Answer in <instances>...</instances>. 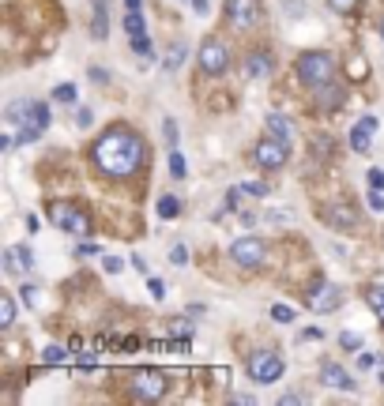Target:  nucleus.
Here are the masks:
<instances>
[{
  "mask_svg": "<svg viewBox=\"0 0 384 406\" xmlns=\"http://www.w3.org/2000/svg\"><path fill=\"white\" fill-rule=\"evenodd\" d=\"M121 267H125V264H121V256H105V260H102V271H105V274H117Z\"/></svg>",
  "mask_w": 384,
  "mask_h": 406,
  "instance_id": "obj_34",
  "label": "nucleus"
},
{
  "mask_svg": "<svg viewBox=\"0 0 384 406\" xmlns=\"http://www.w3.org/2000/svg\"><path fill=\"white\" fill-rule=\"evenodd\" d=\"M16 143H19V139H11V136H0V151H11V147H16Z\"/></svg>",
  "mask_w": 384,
  "mask_h": 406,
  "instance_id": "obj_50",
  "label": "nucleus"
},
{
  "mask_svg": "<svg viewBox=\"0 0 384 406\" xmlns=\"http://www.w3.org/2000/svg\"><path fill=\"white\" fill-rule=\"evenodd\" d=\"M140 4L143 0H125V11H140Z\"/></svg>",
  "mask_w": 384,
  "mask_h": 406,
  "instance_id": "obj_52",
  "label": "nucleus"
},
{
  "mask_svg": "<svg viewBox=\"0 0 384 406\" xmlns=\"http://www.w3.org/2000/svg\"><path fill=\"white\" fill-rule=\"evenodd\" d=\"M90 80H95V83H110V72H105V68H90Z\"/></svg>",
  "mask_w": 384,
  "mask_h": 406,
  "instance_id": "obj_45",
  "label": "nucleus"
},
{
  "mask_svg": "<svg viewBox=\"0 0 384 406\" xmlns=\"http://www.w3.org/2000/svg\"><path fill=\"white\" fill-rule=\"evenodd\" d=\"M321 380H324L328 388H339V391H358L354 376L343 369V365H336V361H324V365H321Z\"/></svg>",
  "mask_w": 384,
  "mask_h": 406,
  "instance_id": "obj_15",
  "label": "nucleus"
},
{
  "mask_svg": "<svg viewBox=\"0 0 384 406\" xmlns=\"http://www.w3.org/2000/svg\"><path fill=\"white\" fill-rule=\"evenodd\" d=\"M298 402H306V395H298V391H286L283 395V406H298Z\"/></svg>",
  "mask_w": 384,
  "mask_h": 406,
  "instance_id": "obj_44",
  "label": "nucleus"
},
{
  "mask_svg": "<svg viewBox=\"0 0 384 406\" xmlns=\"http://www.w3.org/2000/svg\"><path fill=\"white\" fill-rule=\"evenodd\" d=\"M170 331H174V335H185V338H189V335H192V324H189V320H181V316H177V320H174V324H170Z\"/></svg>",
  "mask_w": 384,
  "mask_h": 406,
  "instance_id": "obj_36",
  "label": "nucleus"
},
{
  "mask_svg": "<svg viewBox=\"0 0 384 406\" xmlns=\"http://www.w3.org/2000/svg\"><path fill=\"white\" fill-rule=\"evenodd\" d=\"M339 343L347 346V350H362V338L354 335V331H343V335H339Z\"/></svg>",
  "mask_w": 384,
  "mask_h": 406,
  "instance_id": "obj_35",
  "label": "nucleus"
},
{
  "mask_svg": "<svg viewBox=\"0 0 384 406\" xmlns=\"http://www.w3.org/2000/svg\"><path fill=\"white\" fill-rule=\"evenodd\" d=\"M373 132H377V117H362L358 124L351 128V147L358 151V154H369V147H373Z\"/></svg>",
  "mask_w": 384,
  "mask_h": 406,
  "instance_id": "obj_13",
  "label": "nucleus"
},
{
  "mask_svg": "<svg viewBox=\"0 0 384 406\" xmlns=\"http://www.w3.org/2000/svg\"><path fill=\"white\" fill-rule=\"evenodd\" d=\"M230 402H242V406H249V402H253V395H242V391H234V395H230Z\"/></svg>",
  "mask_w": 384,
  "mask_h": 406,
  "instance_id": "obj_49",
  "label": "nucleus"
},
{
  "mask_svg": "<svg viewBox=\"0 0 384 406\" xmlns=\"http://www.w3.org/2000/svg\"><path fill=\"white\" fill-rule=\"evenodd\" d=\"M147 294H151L155 301H162V297H166V282H162V279H151V274H147Z\"/></svg>",
  "mask_w": 384,
  "mask_h": 406,
  "instance_id": "obj_33",
  "label": "nucleus"
},
{
  "mask_svg": "<svg viewBox=\"0 0 384 406\" xmlns=\"http://www.w3.org/2000/svg\"><path fill=\"white\" fill-rule=\"evenodd\" d=\"M185 173H189V162H185V154L174 147V151H170V177H185Z\"/></svg>",
  "mask_w": 384,
  "mask_h": 406,
  "instance_id": "obj_26",
  "label": "nucleus"
},
{
  "mask_svg": "<svg viewBox=\"0 0 384 406\" xmlns=\"http://www.w3.org/2000/svg\"><path fill=\"white\" fill-rule=\"evenodd\" d=\"M283 358L279 353H271V350H256V353H249V361H245V373L256 380V384H275V380L283 376Z\"/></svg>",
  "mask_w": 384,
  "mask_h": 406,
  "instance_id": "obj_6",
  "label": "nucleus"
},
{
  "mask_svg": "<svg viewBox=\"0 0 384 406\" xmlns=\"http://www.w3.org/2000/svg\"><path fill=\"white\" fill-rule=\"evenodd\" d=\"M192 8L200 11V16H207V0H192Z\"/></svg>",
  "mask_w": 384,
  "mask_h": 406,
  "instance_id": "obj_51",
  "label": "nucleus"
},
{
  "mask_svg": "<svg viewBox=\"0 0 384 406\" xmlns=\"http://www.w3.org/2000/svg\"><path fill=\"white\" fill-rule=\"evenodd\" d=\"M294 68H298V80L306 83L309 90H321L324 83L336 80V57L324 53V49H309V53H301Z\"/></svg>",
  "mask_w": 384,
  "mask_h": 406,
  "instance_id": "obj_2",
  "label": "nucleus"
},
{
  "mask_svg": "<svg viewBox=\"0 0 384 406\" xmlns=\"http://www.w3.org/2000/svg\"><path fill=\"white\" fill-rule=\"evenodd\" d=\"M170 264H174V267H185V264H189V248H185V245H174V248H170Z\"/></svg>",
  "mask_w": 384,
  "mask_h": 406,
  "instance_id": "obj_31",
  "label": "nucleus"
},
{
  "mask_svg": "<svg viewBox=\"0 0 384 406\" xmlns=\"http://www.w3.org/2000/svg\"><path fill=\"white\" fill-rule=\"evenodd\" d=\"M53 102H76V87H72V83L53 87Z\"/></svg>",
  "mask_w": 384,
  "mask_h": 406,
  "instance_id": "obj_30",
  "label": "nucleus"
},
{
  "mask_svg": "<svg viewBox=\"0 0 384 406\" xmlns=\"http://www.w3.org/2000/svg\"><path fill=\"white\" fill-rule=\"evenodd\" d=\"M19 294H23V301H26V305H34V301H38V286H31V282H26Z\"/></svg>",
  "mask_w": 384,
  "mask_h": 406,
  "instance_id": "obj_42",
  "label": "nucleus"
},
{
  "mask_svg": "<svg viewBox=\"0 0 384 406\" xmlns=\"http://www.w3.org/2000/svg\"><path fill=\"white\" fill-rule=\"evenodd\" d=\"M245 196H268V185H256V181H249V185H242Z\"/></svg>",
  "mask_w": 384,
  "mask_h": 406,
  "instance_id": "obj_39",
  "label": "nucleus"
},
{
  "mask_svg": "<svg viewBox=\"0 0 384 406\" xmlns=\"http://www.w3.org/2000/svg\"><path fill=\"white\" fill-rule=\"evenodd\" d=\"M125 31H128V38L147 34V23H143V16H140V11H125Z\"/></svg>",
  "mask_w": 384,
  "mask_h": 406,
  "instance_id": "obj_24",
  "label": "nucleus"
},
{
  "mask_svg": "<svg viewBox=\"0 0 384 406\" xmlns=\"http://www.w3.org/2000/svg\"><path fill=\"white\" fill-rule=\"evenodd\" d=\"M31 106H34V102H23V98L11 102V106H8V121H11V124H23L26 113H31Z\"/></svg>",
  "mask_w": 384,
  "mask_h": 406,
  "instance_id": "obj_25",
  "label": "nucleus"
},
{
  "mask_svg": "<svg viewBox=\"0 0 384 406\" xmlns=\"http://www.w3.org/2000/svg\"><path fill=\"white\" fill-rule=\"evenodd\" d=\"M260 0H227L222 4V19L230 23V27H253L260 23Z\"/></svg>",
  "mask_w": 384,
  "mask_h": 406,
  "instance_id": "obj_10",
  "label": "nucleus"
},
{
  "mask_svg": "<svg viewBox=\"0 0 384 406\" xmlns=\"http://www.w3.org/2000/svg\"><path fill=\"white\" fill-rule=\"evenodd\" d=\"M34 267V252L26 245H11L4 248V271L8 274H23V271H31Z\"/></svg>",
  "mask_w": 384,
  "mask_h": 406,
  "instance_id": "obj_14",
  "label": "nucleus"
},
{
  "mask_svg": "<svg viewBox=\"0 0 384 406\" xmlns=\"http://www.w3.org/2000/svg\"><path fill=\"white\" fill-rule=\"evenodd\" d=\"M365 301H369V309L377 312V320L384 324V286H380V282H377V286H369V290H365Z\"/></svg>",
  "mask_w": 384,
  "mask_h": 406,
  "instance_id": "obj_21",
  "label": "nucleus"
},
{
  "mask_svg": "<svg viewBox=\"0 0 384 406\" xmlns=\"http://www.w3.org/2000/svg\"><path fill=\"white\" fill-rule=\"evenodd\" d=\"M306 305L313 312H336L343 305V290L336 282H328L324 274H316V279L309 282V290H306Z\"/></svg>",
  "mask_w": 384,
  "mask_h": 406,
  "instance_id": "obj_5",
  "label": "nucleus"
},
{
  "mask_svg": "<svg viewBox=\"0 0 384 406\" xmlns=\"http://www.w3.org/2000/svg\"><path fill=\"white\" fill-rule=\"evenodd\" d=\"M46 128H49V106L46 102H34L31 113H26V121H23V128H19V143H38Z\"/></svg>",
  "mask_w": 384,
  "mask_h": 406,
  "instance_id": "obj_11",
  "label": "nucleus"
},
{
  "mask_svg": "<svg viewBox=\"0 0 384 406\" xmlns=\"http://www.w3.org/2000/svg\"><path fill=\"white\" fill-rule=\"evenodd\" d=\"M324 218L332 222V226H339V230H354V222H358V215H354L351 203H332L324 211Z\"/></svg>",
  "mask_w": 384,
  "mask_h": 406,
  "instance_id": "obj_17",
  "label": "nucleus"
},
{
  "mask_svg": "<svg viewBox=\"0 0 384 406\" xmlns=\"http://www.w3.org/2000/svg\"><path fill=\"white\" fill-rule=\"evenodd\" d=\"M185 60H189V46H185V42H174V46H170V53H166V68L177 72Z\"/></svg>",
  "mask_w": 384,
  "mask_h": 406,
  "instance_id": "obj_20",
  "label": "nucleus"
},
{
  "mask_svg": "<svg viewBox=\"0 0 384 406\" xmlns=\"http://www.w3.org/2000/svg\"><path fill=\"white\" fill-rule=\"evenodd\" d=\"M230 260L245 271H256V267H264V260H268V245H264V237H237L230 245Z\"/></svg>",
  "mask_w": 384,
  "mask_h": 406,
  "instance_id": "obj_7",
  "label": "nucleus"
},
{
  "mask_svg": "<svg viewBox=\"0 0 384 406\" xmlns=\"http://www.w3.org/2000/svg\"><path fill=\"white\" fill-rule=\"evenodd\" d=\"M369 211H384V196H380V188H373V192H369Z\"/></svg>",
  "mask_w": 384,
  "mask_h": 406,
  "instance_id": "obj_37",
  "label": "nucleus"
},
{
  "mask_svg": "<svg viewBox=\"0 0 384 406\" xmlns=\"http://www.w3.org/2000/svg\"><path fill=\"white\" fill-rule=\"evenodd\" d=\"M358 4H362V0H328V8L339 11V16H351V11L358 8Z\"/></svg>",
  "mask_w": 384,
  "mask_h": 406,
  "instance_id": "obj_29",
  "label": "nucleus"
},
{
  "mask_svg": "<svg viewBox=\"0 0 384 406\" xmlns=\"http://www.w3.org/2000/svg\"><path fill=\"white\" fill-rule=\"evenodd\" d=\"M365 72H369L365 57H354V60H351V75H354V80H358V75H365Z\"/></svg>",
  "mask_w": 384,
  "mask_h": 406,
  "instance_id": "obj_38",
  "label": "nucleus"
},
{
  "mask_svg": "<svg viewBox=\"0 0 384 406\" xmlns=\"http://www.w3.org/2000/svg\"><path fill=\"white\" fill-rule=\"evenodd\" d=\"M343 98H347V90H343L339 83H324L321 90H316V109H321V113H336L343 106Z\"/></svg>",
  "mask_w": 384,
  "mask_h": 406,
  "instance_id": "obj_16",
  "label": "nucleus"
},
{
  "mask_svg": "<svg viewBox=\"0 0 384 406\" xmlns=\"http://www.w3.org/2000/svg\"><path fill=\"white\" fill-rule=\"evenodd\" d=\"M95 4V19H90V38L95 42H105L110 38V11H105V0H90Z\"/></svg>",
  "mask_w": 384,
  "mask_h": 406,
  "instance_id": "obj_18",
  "label": "nucleus"
},
{
  "mask_svg": "<svg viewBox=\"0 0 384 406\" xmlns=\"http://www.w3.org/2000/svg\"><path fill=\"white\" fill-rule=\"evenodd\" d=\"M76 256H98V245L95 241H83V245L76 248Z\"/></svg>",
  "mask_w": 384,
  "mask_h": 406,
  "instance_id": "obj_40",
  "label": "nucleus"
},
{
  "mask_svg": "<svg viewBox=\"0 0 384 406\" xmlns=\"http://www.w3.org/2000/svg\"><path fill=\"white\" fill-rule=\"evenodd\" d=\"M90 121H95V113H90V109H79V113H76V124H79V128H90Z\"/></svg>",
  "mask_w": 384,
  "mask_h": 406,
  "instance_id": "obj_41",
  "label": "nucleus"
},
{
  "mask_svg": "<svg viewBox=\"0 0 384 406\" xmlns=\"http://www.w3.org/2000/svg\"><path fill=\"white\" fill-rule=\"evenodd\" d=\"M181 215V200H177V196H162V200H158V218H177Z\"/></svg>",
  "mask_w": 384,
  "mask_h": 406,
  "instance_id": "obj_22",
  "label": "nucleus"
},
{
  "mask_svg": "<svg viewBox=\"0 0 384 406\" xmlns=\"http://www.w3.org/2000/svg\"><path fill=\"white\" fill-rule=\"evenodd\" d=\"M95 166L102 169L105 177H132L143 162V139L125 124H113L98 136L95 151H90Z\"/></svg>",
  "mask_w": 384,
  "mask_h": 406,
  "instance_id": "obj_1",
  "label": "nucleus"
},
{
  "mask_svg": "<svg viewBox=\"0 0 384 406\" xmlns=\"http://www.w3.org/2000/svg\"><path fill=\"white\" fill-rule=\"evenodd\" d=\"M128 264H132V267H136V271H143V274H151V271H147V264H143V256H132V260H128Z\"/></svg>",
  "mask_w": 384,
  "mask_h": 406,
  "instance_id": "obj_48",
  "label": "nucleus"
},
{
  "mask_svg": "<svg viewBox=\"0 0 384 406\" xmlns=\"http://www.w3.org/2000/svg\"><path fill=\"white\" fill-rule=\"evenodd\" d=\"M380 38H384V19H380Z\"/></svg>",
  "mask_w": 384,
  "mask_h": 406,
  "instance_id": "obj_53",
  "label": "nucleus"
},
{
  "mask_svg": "<svg viewBox=\"0 0 384 406\" xmlns=\"http://www.w3.org/2000/svg\"><path fill=\"white\" fill-rule=\"evenodd\" d=\"M166 391H170L166 373H158V369H140L136 376H132V384H128V395L136 402H158Z\"/></svg>",
  "mask_w": 384,
  "mask_h": 406,
  "instance_id": "obj_4",
  "label": "nucleus"
},
{
  "mask_svg": "<svg viewBox=\"0 0 384 406\" xmlns=\"http://www.w3.org/2000/svg\"><path fill=\"white\" fill-rule=\"evenodd\" d=\"M49 222L72 237H90V215L79 203H49Z\"/></svg>",
  "mask_w": 384,
  "mask_h": 406,
  "instance_id": "obj_3",
  "label": "nucleus"
},
{
  "mask_svg": "<svg viewBox=\"0 0 384 406\" xmlns=\"http://www.w3.org/2000/svg\"><path fill=\"white\" fill-rule=\"evenodd\" d=\"M271 320L290 324V320H294V309H290V305H271Z\"/></svg>",
  "mask_w": 384,
  "mask_h": 406,
  "instance_id": "obj_32",
  "label": "nucleus"
},
{
  "mask_svg": "<svg viewBox=\"0 0 384 406\" xmlns=\"http://www.w3.org/2000/svg\"><path fill=\"white\" fill-rule=\"evenodd\" d=\"M11 324H16V297L4 294L0 297V327H11Z\"/></svg>",
  "mask_w": 384,
  "mask_h": 406,
  "instance_id": "obj_23",
  "label": "nucleus"
},
{
  "mask_svg": "<svg viewBox=\"0 0 384 406\" xmlns=\"http://www.w3.org/2000/svg\"><path fill=\"white\" fill-rule=\"evenodd\" d=\"M369 185L384 192V169H369Z\"/></svg>",
  "mask_w": 384,
  "mask_h": 406,
  "instance_id": "obj_43",
  "label": "nucleus"
},
{
  "mask_svg": "<svg viewBox=\"0 0 384 406\" xmlns=\"http://www.w3.org/2000/svg\"><path fill=\"white\" fill-rule=\"evenodd\" d=\"M42 361L46 365H64V361H68V350H64V346H46L42 350Z\"/></svg>",
  "mask_w": 384,
  "mask_h": 406,
  "instance_id": "obj_28",
  "label": "nucleus"
},
{
  "mask_svg": "<svg viewBox=\"0 0 384 406\" xmlns=\"http://www.w3.org/2000/svg\"><path fill=\"white\" fill-rule=\"evenodd\" d=\"M132 53H140L143 60H147V57L155 60V46H151V38H147V34H136V38H132Z\"/></svg>",
  "mask_w": 384,
  "mask_h": 406,
  "instance_id": "obj_27",
  "label": "nucleus"
},
{
  "mask_svg": "<svg viewBox=\"0 0 384 406\" xmlns=\"http://www.w3.org/2000/svg\"><path fill=\"white\" fill-rule=\"evenodd\" d=\"M196 60H200V72L204 75H222L230 68V49L219 42V38H204L200 53H196Z\"/></svg>",
  "mask_w": 384,
  "mask_h": 406,
  "instance_id": "obj_8",
  "label": "nucleus"
},
{
  "mask_svg": "<svg viewBox=\"0 0 384 406\" xmlns=\"http://www.w3.org/2000/svg\"><path fill=\"white\" fill-rule=\"evenodd\" d=\"M253 159L260 162V169H283L286 159H290V143L279 139V136H268V139H260V143H256Z\"/></svg>",
  "mask_w": 384,
  "mask_h": 406,
  "instance_id": "obj_9",
  "label": "nucleus"
},
{
  "mask_svg": "<svg viewBox=\"0 0 384 406\" xmlns=\"http://www.w3.org/2000/svg\"><path fill=\"white\" fill-rule=\"evenodd\" d=\"M275 72V57L268 53V49H253V53L245 57V75L249 80H271Z\"/></svg>",
  "mask_w": 384,
  "mask_h": 406,
  "instance_id": "obj_12",
  "label": "nucleus"
},
{
  "mask_svg": "<svg viewBox=\"0 0 384 406\" xmlns=\"http://www.w3.org/2000/svg\"><path fill=\"white\" fill-rule=\"evenodd\" d=\"M264 124H268V132H271V136H279V139H286V143H294V124H290L283 113H268V117H264Z\"/></svg>",
  "mask_w": 384,
  "mask_h": 406,
  "instance_id": "obj_19",
  "label": "nucleus"
},
{
  "mask_svg": "<svg viewBox=\"0 0 384 406\" xmlns=\"http://www.w3.org/2000/svg\"><path fill=\"white\" fill-rule=\"evenodd\" d=\"M162 132H166L170 143H177V124H174V121H166V124H162Z\"/></svg>",
  "mask_w": 384,
  "mask_h": 406,
  "instance_id": "obj_46",
  "label": "nucleus"
},
{
  "mask_svg": "<svg viewBox=\"0 0 384 406\" xmlns=\"http://www.w3.org/2000/svg\"><path fill=\"white\" fill-rule=\"evenodd\" d=\"M358 365H362V369H373L377 358H373V353H358Z\"/></svg>",
  "mask_w": 384,
  "mask_h": 406,
  "instance_id": "obj_47",
  "label": "nucleus"
}]
</instances>
